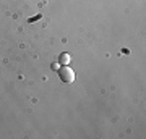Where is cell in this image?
<instances>
[{"instance_id":"6da1fadb","label":"cell","mask_w":146,"mask_h":139,"mask_svg":"<svg viewBox=\"0 0 146 139\" xmlns=\"http://www.w3.org/2000/svg\"><path fill=\"white\" fill-rule=\"evenodd\" d=\"M58 78H60L62 82L70 84V82L75 81V71H73L68 65H62V67L58 68Z\"/></svg>"},{"instance_id":"7a4b0ae2","label":"cell","mask_w":146,"mask_h":139,"mask_svg":"<svg viewBox=\"0 0 146 139\" xmlns=\"http://www.w3.org/2000/svg\"><path fill=\"white\" fill-rule=\"evenodd\" d=\"M70 60H72V57L68 55L67 52H62V53L58 55V65H68Z\"/></svg>"}]
</instances>
